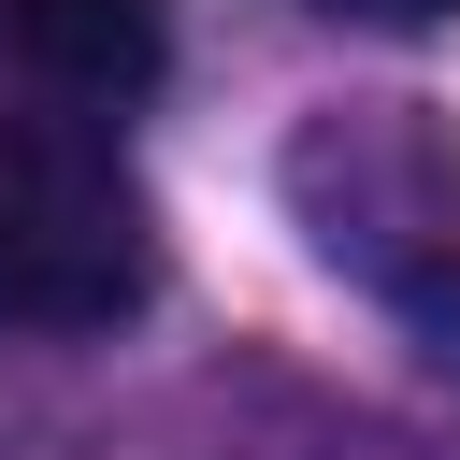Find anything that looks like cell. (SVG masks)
Instances as JSON below:
<instances>
[{
  "label": "cell",
  "instance_id": "1",
  "mask_svg": "<svg viewBox=\"0 0 460 460\" xmlns=\"http://www.w3.org/2000/svg\"><path fill=\"white\" fill-rule=\"evenodd\" d=\"M288 216L331 273L402 302L460 359V115L431 101H316L288 129Z\"/></svg>",
  "mask_w": 460,
  "mask_h": 460
},
{
  "label": "cell",
  "instance_id": "2",
  "mask_svg": "<svg viewBox=\"0 0 460 460\" xmlns=\"http://www.w3.org/2000/svg\"><path fill=\"white\" fill-rule=\"evenodd\" d=\"M158 288V216L101 115H0V331H115Z\"/></svg>",
  "mask_w": 460,
  "mask_h": 460
},
{
  "label": "cell",
  "instance_id": "3",
  "mask_svg": "<svg viewBox=\"0 0 460 460\" xmlns=\"http://www.w3.org/2000/svg\"><path fill=\"white\" fill-rule=\"evenodd\" d=\"M0 43L58 115H129L172 72V0H0Z\"/></svg>",
  "mask_w": 460,
  "mask_h": 460
},
{
  "label": "cell",
  "instance_id": "4",
  "mask_svg": "<svg viewBox=\"0 0 460 460\" xmlns=\"http://www.w3.org/2000/svg\"><path fill=\"white\" fill-rule=\"evenodd\" d=\"M316 14H345V29H446L460 0H316Z\"/></svg>",
  "mask_w": 460,
  "mask_h": 460
}]
</instances>
